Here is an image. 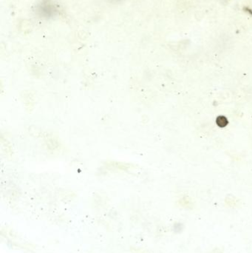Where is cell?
<instances>
[{"instance_id":"cell-2","label":"cell","mask_w":252,"mask_h":253,"mask_svg":"<svg viewBox=\"0 0 252 253\" xmlns=\"http://www.w3.org/2000/svg\"><path fill=\"white\" fill-rule=\"evenodd\" d=\"M216 123H217V126L220 127H224L228 125V120L226 117L220 116V117H217Z\"/></svg>"},{"instance_id":"cell-1","label":"cell","mask_w":252,"mask_h":253,"mask_svg":"<svg viewBox=\"0 0 252 253\" xmlns=\"http://www.w3.org/2000/svg\"><path fill=\"white\" fill-rule=\"evenodd\" d=\"M59 6L52 0H42L37 4L36 12L43 18H53L59 13Z\"/></svg>"}]
</instances>
